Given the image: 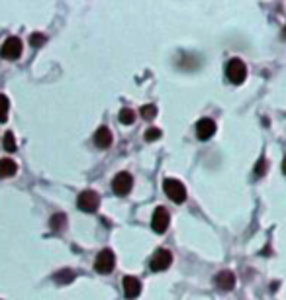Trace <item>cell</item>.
<instances>
[{
	"label": "cell",
	"mask_w": 286,
	"mask_h": 300,
	"mask_svg": "<svg viewBox=\"0 0 286 300\" xmlns=\"http://www.w3.org/2000/svg\"><path fill=\"white\" fill-rule=\"evenodd\" d=\"M118 120H120V124H124V126H130V124H133V120H135V114H133L132 108H121Z\"/></svg>",
	"instance_id": "obj_15"
},
{
	"label": "cell",
	"mask_w": 286,
	"mask_h": 300,
	"mask_svg": "<svg viewBox=\"0 0 286 300\" xmlns=\"http://www.w3.org/2000/svg\"><path fill=\"white\" fill-rule=\"evenodd\" d=\"M45 37L44 33H33L32 37H30V42H32V45H35V47H39V45H44L45 44Z\"/></svg>",
	"instance_id": "obj_22"
},
{
	"label": "cell",
	"mask_w": 286,
	"mask_h": 300,
	"mask_svg": "<svg viewBox=\"0 0 286 300\" xmlns=\"http://www.w3.org/2000/svg\"><path fill=\"white\" fill-rule=\"evenodd\" d=\"M124 292H126V298H137L141 292V283L135 277H126L124 278Z\"/></svg>",
	"instance_id": "obj_11"
},
{
	"label": "cell",
	"mask_w": 286,
	"mask_h": 300,
	"mask_svg": "<svg viewBox=\"0 0 286 300\" xmlns=\"http://www.w3.org/2000/svg\"><path fill=\"white\" fill-rule=\"evenodd\" d=\"M77 206H78V210H83V212H96L100 206V196L94 190H85V192L78 194Z\"/></svg>",
	"instance_id": "obj_4"
},
{
	"label": "cell",
	"mask_w": 286,
	"mask_h": 300,
	"mask_svg": "<svg viewBox=\"0 0 286 300\" xmlns=\"http://www.w3.org/2000/svg\"><path fill=\"white\" fill-rule=\"evenodd\" d=\"M226 73H228V78H230L233 85H241L245 77H247V67L243 63L241 59H231L228 67H226Z\"/></svg>",
	"instance_id": "obj_2"
},
{
	"label": "cell",
	"mask_w": 286,
	"mask_h": 300,
	"mask_svg": "<svg viewBox=\"0 0 286 300\" xmlns=\"http://www.w3.org/2000/svg\"><path fill=\"white\" fill-rule=\"evenodd\" d=\"M282 173L286 175V157H284V161H282Z\"/></svg>",
	"instance_id": "obj_23"
},
{
	"label": "cell",
	"mask_w": 286,
	"mask_h": 300,
	"mask_svg": "<svg viewBox=\"0 0 286 300\" xmlns=\"http://www.w3.org/2000/svg\"><path fill=\"white\" fill-rule=\"evenodd\" d=\"M16 171H18V165L12 161V159H0V178H8V177H14L16 175Z\"/></svg>",
	"instance_id": "obj_13"
},
{
	"label": "cell",
	"mask_w": 286,
	"mask_h": 300,
	"mask_svg": "<svg viewBox=\"0 0 286 300\" xmlns=\"http://www.w3.org/2000/svg\"><path fill=\"white\" fill-rule=\"evenodd\" d=\"M267 159H259V163H257V165H255V175H257V177H263L264 173H267Z\"/></svg>",
	"instance_id": "obj_21"
},
{
	"label": "cell",
	"mask_w": 286,
	"mask_h": 300,
	"mask_svg": "<svg viewBox=\"0 0 286 300\" xmlns=\"http://www.w3.org/2000/svg\"><path fill=\"white\" fill-rule=\"evenodd\" d=\"M53 278H55L59 285H69V283L75 278V273H73V271H69V269H63V271L55 273V277Z\"/></svg>",
	"instance_id": "obj_14"
},
{
	"label": "cell",
	"mask_w": 286,
	"mask_h": 300,
	"mask_svg": "<svg viewBox=\"0 0 286 300\" xmlns=\"http://www.w3.org/2000/svg\"><path fill=\"white\" fill-rule=\"evenodd\" d=\"M169 224H171V214L167 208L163 206H159V208H155L153 212V218H151V228H153L157 233H165L167 228H169Z\"/></svg>",
	"instance_id": "obj_6"
},
{
	"label": "cell",
	"mask_w": 286,
	"mask_h": 300,
	"mask_svg": "<svg viewBox=\"0 0 286 300\" xmlns=\"http://www.w3.org/2000/svg\"><path fill=\"white\" fill-rule=\"evenodd\" d=\"M67 224V218L65 214H55V216H51V222H49V226L55 230V232H59V230H63Z\"/></svg>",
	"instance_id": "obj_17"
},
{
	"label": "cell",
	"mask_w": 286,
	"mask_h": 300,
	"mask_svg": "<svg viewBox=\"0 0 286 300\" xmlns=\"http://www.w3.org/2000/svg\"><path fill=\"white\" fill-rule=\"evenodd\" d=\"M8 110H10V102L4 94H0V122L8 120Z\"/></svg>",
	"instance_id": "obj_16"
},
{
	"label": "cell",
	"mask_w": 286,
	"mask_h": 300,
	"mask_svg": "<svg viewBox=\"0 0 286 300\" xmlns=\"http://www.w3.org/2000/svg\"><path fill=\"white\" fill-rule=\"evenodd\" d=\"M155 116H157V106H155V104H145L141 108V118H145V120H153Z\"/></svg>",
	"instance_id": "obj_19"
},
{
	"label": "cell",
	"mask_w": 286,
	"mask_h": 300,
	"mask_svg": "<svg viewBox=\"0 0 286 300\" xmlns=\"http://www.w3.org/2000/svg\"><path fill=\"white\" fill-rule=\"evenodd\" d=\"M4 149H6L8 153H14V151H16V139H14V133L12 132L4 133Z\"/></svg>",
	"instance_id": "obj_18"
},
{
	"label": "cell",
	"mask_w": 286,
	"mask_h": 300,
	"mask_svg": "<svg viewBox=\"0 0 286 300\" xmlns=\"http://www.w3.org/2000/svg\"><path fill=\"white\" fill-rule=\"evenodd\" d=\"M0 55H2V59H10V61L18 59L22 55V42L18 37H8L4 45L0 47Z\"/></svg>",
	"instance_id": "obj_7"
},
{
	"label": "cell",
	"mask_w": 286,
	"mask_h": 300,
	"mask_svg": "<svg viewBox=\"0 0 286 300\" xmlns=\"http://www.w3.org/2000/svg\"><path fill=\"white\" fill-rule=\"evenodd\" d=\"M163 189H165V194L169 198L173 200V202H185L187 198V189H185V185L180 183V181H176V178H167L165 183H163Z\"/></svg>",
	"instance_id": "obj_1"
},
{
	"label": "cell",
	"mask_w": 286,
	"mask_h": 300,
	"mask_svg": "<svg viewBox=\"0 0 286 300\" xmlns=\"http://www.w3.org/2000/svg\"><path fill=\"white\" fill-rule=\"evenodd\" d=\"M112 132L106 128V126H102V128H98V132L94 133V144H96V147H100V149H108L112 145Z\"/></svg>",
	"instance_id": "obj_12"
},
{
	"label": "cell",
	"mask_w": 286,
	"mask_h": 300,
	"mask_svg": "<svg viewBox=\"0 0 286 300\" xmlns=\"http://www.w3.org/2000/svg\"><path fill=\"white\" fill-rule=\"evenodd\" d=\"M133 187V178L130 173H118L114 181H112V190L118 194V196H126V194H130V190Z\"/></svg>",
	"instance_id": "obj_5"
},
{
	"label": "cell",
	"mask_w": 286,
	"mask_h": 300,
	"mask_svg": "<svg viewBox=\"0 0 286 300\" xmlns=\"http://www.w3.org/2000/svg\"><path fill=\"white\" fill-rule=\"evenodd\" d=\"M214 281H216V287L220 290H231L235 287V275L231 271H220Z\"/></svg>",
	"instance_id": "obj_10"
},
{
	"label": "cell",
	"mask_w": 286,
	"mask_h": 300,
	"mask_svg": "<svg viewBox=\"0 0 286 300\" xmlns=\"http://www.w3.org/2000/svg\"><path fill=\"white\" fill-rule=\"evenodd\" d=\"M214 133H216V122L214 120H210V118L198 120V124H196V135H198V139L206 142Z\"/></svg>",
	"instance_id": "obj_9"
},
{
	"label": "cell",
	"mask_w": 286,
	"mask_h": 300,
	"mask_svg": "<svg viewBox=\"0 0 286 300\" xmlns=\"http://www.w3.org/2000/svg\"><path fill=\"white\" fill-rule=\"evenodd\" d=\"M173 263V255H171V251L169 249H157L155 251V255L151 257V261H149V265L153 271H167L169 267Z\"/></svg>",
	"instance_id": "obj_8"
},
{
	"label": "cell",
	"mask_w": 286,
	"mask_h": 300,
	"mask_svg": "<svg viewBox=\"0 0 286 300\" xmlns=\"http://www.w3.org/2000/svg\"><path fill=\"white\" fill-rule=\"evenodd\" d=\"M116 265V257H114V251L112 249H102L94 261V269L100 275H108L112 273V269Z\"/></svg>",
	"instance_id": "obj_3"
},
{
	"label": "cell",
	"mask_w": 286,
	"mask_h": 300,
	"mask_svg": "<svg viewBox=\"0 0 286 300\" xmlns=\"http://www.w3.org/2000/svg\"><path fill=\"white\" fill-rule=\"evenodd\" d=\"M161 137V130L159 128H149L147 132H145V139L147 142H155V139H159Z\"/></svg>",
	"instance_id": "obj_20"
}]
</instances>
